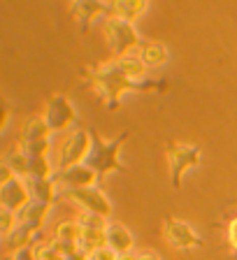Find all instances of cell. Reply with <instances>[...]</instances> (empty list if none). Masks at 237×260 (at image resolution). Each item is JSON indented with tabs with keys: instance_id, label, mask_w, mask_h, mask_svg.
Masks as SVG:
<instances>
[{
	"instance_id": "4",
	"label": "cell",
	"mask_w": 237,
	"mask_h": 260,
	"mask_svg": "<svg viewBox=\"0 0 237 260\" xmlns=\"http://www.w3.org/2000/svg\"><path fill=\"white\" fill-rule=\"evenodd\" d=\"M103 30H105L109 49H112V54L116 56V58L118 56H126L130 49L142 44V40H140V35L135 32L133 23L126 21V19H118V16H107L103 23Z\"/></svg>"
},
{
	"instance_id": "9",
	"label": "cell",
	"mask_w": 237,
	"mask_h": 260,
	"mask_svg": "<svg viewBox=\"0 0 237 260\" xmlns=\"http://www.w3.org/2000/svg\"><path fill=\"white\" fill-rule=\"evenodd\" d=\"M88 146H91V135L86 130H79L77 128L75 133L65 137L63 146H61V153H58V170L65 168H72L77 162H84L88 153Z\"/></svg>"
},
{
	"instance_id": "25",
	"label": "cell",
	"mask_w": 237,
	"mask_h": 260,
	"mask_svg": "<svg viewBox=\"0 0 237 260\" xmlns=\"http://www.w3.org/2000/svg\"><path fill=\"white\" fill-rule=\"evenodd\" d=\"M16 216H14V211H10V209H3L0 211V228H3V237H5L7 233H10L12 228L16 225Z\"/></svg>"
},
{
	"instance_id": "26",
	"label": "cell",
	"mask_w": 237,
	"mask_h": 260,
	"mask_svg": "<svg viewBox=\"0 0 237 260\" xmlns=\"http://www.w3.org/2000/svg\"><path fill=\"white\" fill-rule=\"evenodd\" d=\"M38 239H35V242H38ZM35 242L28 244V246H23V249H19L16 253H12V258L14 260H38V253H35Z\"/></svg>"
},
{
	"instance_id": "1",
	"label": "cell",
	"mask_w": 237,
	"mask_h": 260,
	"mask_svg": "<svg viewBox=\"0 0 237 260\" xmlns=\"http://www.w3.org/2000/svg\"><path fill=\"white\" fill-rule=\"evenodd\" d=\"M84 86H93L109 109H118L121 107V95H124L126 91H140V93L165 91L167 81L154 79V77L133 79V77L124 75V72L118 70L116 60H109V63L93 65V68L84 70Z\"/></svg>"
},
{
	"instance_id": "10",
	"label": "cell",
	"mask_w": 237,
	"mask_h": 260,
	"mask_svg": "<svg viewBox=\"0 0 237 260\" xmlns=\"http://www.w3.org/2000/svg\"><path fill=\"white\" fill-rule=\"evenodd\" d=\"M54 184L61 186V188H72V186H96L98 177L88 165L84 162H77L72 168H65V170H56L51 174Z\"/></svg>"
},
{
	"instance_id": "30",
	"label": "cell",
	"mask_w": 237,
	"mask_h": 260,
	"mask_svg": "<svg viewBox=\"0 0 237 260\" xmlns=\"http://www.w3.org/2000/svg\"><path fill=\"white\" fill-rule=\"evenodd\" d=\"M3 260H14V258H12V255H5V258H3Z\"/></svg>"
},
{
	"instance_id": "5",
	"label": "cell",
	"mask_w": 237,
	"mask_h": 260,
	"mask_svg": "<svg viewBox=\"0 0 237 260\" xmlns=\"http://www.w3.org/2000/svg\"><path fill=\"white\" fill-rule=\"evenodd\" d=\"M167 160H170V179L172 188H182V174L200 162L202 149L200 144H179V142H165Z\"/></svg>"
},
{
	"instance_id": "6",
	"label": "cell",
	"mask_w": 237,
	"mask_h": 260,
	"mask_svg": "<svg viewBox=\"0 0 237 260\" xmlns=\"http://www.w3.org/2000/svg\"><path fill=\"white\" fill-rule=\"evenodd\" d=\"M77 249L88 258L91 251H96L98 246L105 244V233H107V223L105 216L100 214H91V211H81L79 221H77Z\"/></svg>"
},
{
	"instance_id": "22",
	"label": "cell",
	"mask_w": 237,
	"mask_h": 260,
	"mask_svg": "<svg viewBox=\"0 0 237 260\" xmlns=\"http://www.w3.org/2000/svg\"><path fill=\"white\" fill-rule=\"evenodd\" d=\"M77 235H79V230H77V223L72 221H63L54 228L56 242H77Z\"/></svg>"
},
{
	"instance_id": "18",
	"label": "cell",
	"mask_w": 237,
	"mask_h": 260,
	"mask_svg": "<svg viewBox=\"0 0 237 260\" xmlns=\"http://www.w3.org/2000/svg\"><path fill=\"white\" fill-rule=\"evenodd\" d=\"M140 58L144 60L146 68H158L167 60V47L163 42H142Z\"/></svg>"
},
{
	"instance_id": "11",
	"label": "cell",
	"mask_w": 237,
	"mask_h": 260,
	"mask_svg": "<svg viewBox=\"0 0 237 260\" xmlns=\"http://www.w3.org/2000/svg\"><path fill=\"white\" fill-rule=\"evenodd\" d=\"M68 14L79 21L81 32H88V26H91L93 16L109 14V3H105V0H72Z\"/></svg>"
},
{
	"instance_id": "15",
	"label": "cell",
	"mask_w": 237,
	"mask_h": 260,
	"mask_svg": "<svg viewBox=\"0 0 237 260\" xmlns=\"http://www.w3.org/2000/svg\"><path fill=\"white\" fill-rule=\"evenodd\" d=\"M23 181H26L33 200L47 202V205L56 200V184L51 177H23Z\"/></svg>"
},
{
	"instance_id": "24",
	"label": "cell",
	"mask_w": 237,
	"mask_h": 260,
	"mask_svg": "<svg viewBox=\"0 0 237 260\" xmlns=\"http://www.w3.org/2000/svg\"><path fill=\"white\" fill-rule=\"evenodd\" d=\"M118 258H121V255H118L116 251H112L107 244H103V246H98L96 251H91L86 260H118Z\"/></svg>"
},
{
	"instance_id": "12",
	"label": "cell",
	"mask_w": 237,
	"mask_h": 260,
	"mask_svg": "<svg viewBox=\"0 0 237 260\" xmlns=\"http://www.w3.org/2000/svg\"><path fill=\"white\" fill-rule=\"evenodd\" d=\"M28 200H31L28 186H26V181H21L19 177H12L10 181L0 184V202H3V209H10L16 214Z\"/></svg>"
},
{
	"instance_id": "8",
	"label": "cell",
	"mask_w": 237,
	"mask_h": 260,
	"mask_svg": "<svg viewBox=\"0 0 237 260\" xmlns=\"http://www.w3.org/2000/svg\"><path fill=\"white\" fill-rule=\"evenodd\" d=\"M44 121H47L49 130H58L68 128L70 123L77 121V114H75V107L70 105V100L63 95V93H51L47 98V112H44Z\"/></svg>"
},
{
	"instance_id": "21",
	"label": "cell",
	"mask_w": 237,
	"mask_h": 260,
	"mask_svg": "<svg viewBox=\"0 0 237 260\" xmlns=\"http://www.w3.org/2000/svg\"><path fill=\"white\" fill-rule=\"evenodd\" d=\"M3 165H7L14 174H23V177L28 174V160H26L23 149H16V146L14 149H10V151L3 156Z\"/></svg>"
},
{
	"instance_id": "27",
	"label": "cell",
	"mask_w": 237,
	"mask_h": 260,
	"mask_svg": "<svg viewBox=\"0 0 237 260\" xmlns=\"http://www.w3.org/2000/svg\"><path fill=\"white\" fill-rule=\"evenodd\" d=\"M228 244H230V249L235 251V255H237V216L228 223Z\"/></svg>"
},
{
	"instance_id": "20",
	"label": "cell",
	"mask_w": 237,
	"mask_h": 260,
	"mask_svg": "<svg viewBox=\"0 0 237 260\" xmlns=\"http://www.w3.org/2000/svg\"><path fill=\"white\" fill-rule=\"evenodd\" d=\"M118 65V70L124 72V75L133 77V79H142L144 77V70L146 65L144 60L140 58V54H126V56H118V58H114Z\"/></svg>"
},
{
	"instance_id": "13",
	"label": "cell",
	"mask_w": 237,
	"mask_h": 260,
	"mask_svg": "<svg viewBox=\"0 0 237 260\" xmlns=\"http://www.w3.org/2000/svg\"><path fill=\"white\" fill-rule=\"evenodd\" d=\"M38 237H40V233L33 225H28V223H16L10 233L3 237V244H5L7 253H16L19 249H23V246L33 244Z\"/></svg>"
},
{
	"instance_id": "14",
	"label": "cell",
	"mask_w": 237,
	"mask_h": 260,
	"mask_svg": "<svg viewBox=\"0 0 237 260\" xmlns=\"http://www.w3.org/2000/svg\"><path fill=\"white\" fill-rule=\"evenodd\" d=\"M105 244L118 255H130L133 249V235L128 233V228L121 223H107V233H105Z\"/></svg>"
},
{
	"instance_id": "7",
	"label": "cell",
	"mask_w": 237,
	"mask_h": 260,
	"mask_svg": "<svg viewBox=\"0 0 237 260\" xmlns=\"http://www.w3.org/2000/svg\"><path fill=\"white\" fill-rule=\"evenodd\" d=\"M163 237L179 251H189L193 246H202V237L186 221L174 218V216H165V221H163Z\"/></svg>"
},
{
	"instance_id": "19",
	"label": "cell",
	"mask_w": 237,
	"mask_h": 260,
	"mask_svg": "<svg viewBox=\"0 0 237 260\" xmlns=\"http://www.w3.org/2000/svg\"><path fill=\"white\" fill-rule=\"evenodd\" d=\"M47 133H49V125L42 116H28L26 123H23V133H21V142L28 144V142H40V140H47Z\"/></svg>"
},
{
	"instance_id": "3",
	"label": "cell",
	"mask_w": 237,
	"mask_h": 260,
	"mask_svg": "<svg viewBox=\"0 0 237 260\" xmlns=\"http://www.w3.org/2000/svg\"><path fill=\"white\" fill-rule=\"evenodd\" d=\"M70 200L75 205H79L84 211L91 214H100V216H109L112 205H109L107 195L103 193L100 186H72V188H58L56 200Z\"/></svg>"
},
{
	"instance_id": "16",
	"label": "cell",
	"mask_w": 237,
	"mask_h": 260,
	"mask_svg": "<svg viewBox=\"0 0 237 260\" xmlns=\"http://www.w3.org/2000/svg\"><path fill=\"white\" fill-rule=\"evenodd\" d=\"M47 211H49L47 202H40V200H33V198H31V200H28L21 209L16 211L14 216H16V223H28V225H33L40 233V225H42L44 216H47Z\"/></svg>"
},
{
	"instance_id": "29",
	"label": "cell",
	"mask_w": 237,
	"mask_h": 260,
	"mask_svg": "<svg viewBox=\"0 0 237 260\" xmlns=\"http://www.w3.org/2000/svg\"><path fill=\"white\" fill-rule=\"evenodd\" d=\"M118 260H135V258H133V255H121Z\"/></svg>"
},
{
	"instance_id": "23",
	"label": "cell",
	"mask_w": 237,
	"mask_h": 260,
	"mask_svg": "<svg viewBox=\"0 0 237 260\" xmlns=\"http://www.w3.org/2000/svg\"><path fill=\"white\" fill-rule=\"evenodd\" d=\"M21 149H23V153H28V156H47L49 137L47 140H40V142H28V144L21 142Z\"/></svg>"
},
{
	"instance_id": "28",
	"label": "cell",
	"mask_w": 237,
	"mask_h": 260,
	"mask_svg": "<svg viewBox=\"0 0 237 260\" xmlns=\"http://www.w3.org/2000/svg\"><path fill=\"white\" fill-rule=\"evenodd\" d=\"M133 258H135V260H161V255H158L156 251L144 249V251H137V253H135Z\"/></svg>"
},
{
	"instance_id": "2",
	"label": "cell",
	"mask_w": 237,
	"mask_h": 260,
	"mask_svg": "<svg viewBox=\"0 0 237 260\" xmlns=\"http://www.w3.org/2000/svg\"><path fill=\"white\" fill-rule=\"evenodd\" d=\"M88 135H91V146H88V153L84 158V165H88L96 172L98 186L103 184V179L109 172H126V165L118 160V153H121V144L128 140V130H124L112 142H105L103 137L98 135L96 128L88 130Z\"/></svg>"
},
{
	"instance_id": "17",
	"label": "cell",
	"mask_w": 237,
	"mask_h": 260,
	"mask_svg": "<svg viewBox=\"0 0 237 260\" xmlns=\"http://www.w3.org/2000/svg\"><path fill=\"white\" fill-rule=\"evenodd\" d=\"M146 5H149V0H109L107 16H118L126 21H133V19L144 14Z\"/></svg>"
}]
</instances>
